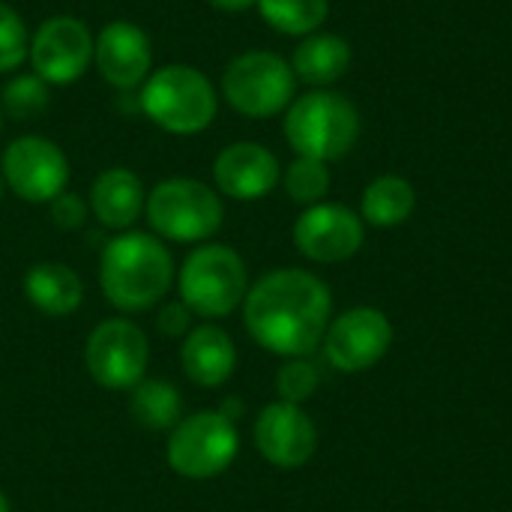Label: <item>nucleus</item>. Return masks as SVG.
Returning a JSON list of instances; mask_svg holds the SVG:
<instances>
[{
    "label": "nucleus",
    "mask_w": 512,
    "mask_h": 512,
    "mask_svg": "<svg viewBox=\"0 0 512 512\" xmlns=\"http://www.w3.org/2000/svg\"><path fill=\"white\" fill-rule=\"evenodd\" d=\"M330 312V288L315 273L297 267H282L261 276L243 300L249 336L264 351L285 360L309 357L324 342Z\"/></svg>",
    "instance_id": "1"
},
{
    "label": "nucleus",
    "mask_w": 512,
    "mask_h": 512,
    "mask_svg": "<svg viewBox=\"0 0 512 512\" xmlns=\"http://www.w3.org/2000/svg\"><path fill=\"white\" fill-rule=\"evenodd\" d=\"M99 285L120 312H147L162 303L174 285V258L156 234L120 231L102 249Z\"/></svg>",
    "instance_id": "2"
},
{
    "label": "nucleus",
    "mask_w": 512,
    "mask_h": 512,
    "mask_svg": "<svg viewBox=\"0 0 512 512\" xmlns=\"http://www.w3.org/2000/svg\"><path fill=\"white\" fill-rule=\"evenodd\" d=\"M138 105L162 132L198 135L213 126L219 114V93L201 69L189 63H168L153 69L141 84Z\"/></svg>",
    "instance_id": "3"
},
{
    "label": "nucleus",
    "mask_w": 512,
    "mask_h": 512,
    "mask_svg": "<svg viewBox=\"0 0 512 512\" xmlns=\"http://www.w3.org/2000/svg\"><path fill=\"white\" fill-rule=\"evenodd\" d=\"M285 138L297 156L318 162L342 159L360 138V111L336 90L303 93L285 111Z\"/></svg>",
    "instance_id": "4"
},
{
    "label": "nucleus",
    "mask_w": 512,
    "mask_h": 512,
    "mask_svg": "<svg viewBox=\"0 0 512 512\" xmlns=\"http://www.w3.org/2000/svg\"><path fill=\"white\" fill-rule=\"evenodd\" d=\"M144 216L159 240L204 243L222 228L225 207L213 186L192 177H168L147 192Z\"/></svg>",
    "instance_id": "5"
},
{
    "label": "nucleus",
    "mask_w": 512,
    "mask_h": 512,
    "mask_svg": "<svg viewBox=\"0 0 512 512\" xmlns=\"http://www.w3.org/2000/svg\"><path fill=\"white\" fill-rule=\"evenodd\" d=\"M180 300L198 318H225L249 294V273L243 258L225 243H204L192 249L177 276Z\"/></svg>",
    "instance_id": "6"
},
{
    "label": "nucleus",
    "mask_w": 512,
    "mask_h": 512,
    "mask_svg": "<svg viewBox=\"0 0 512 512\" xmlns=\"http://www.w3.org/2000/svg\"><path fill=\"white\" fill-rule=\"evenodd\" d=\"M219 90L237 114L267 120L288 111L294 102L297 75L291 63L273 51H243L225 66Z\"/></svg>",
    "instance_id": "7"
},
{
    "label": "nucleus",
    "mask_w": 512,
    "mask_h": 512,
    "mask_svg": "<svg viewBox=\"0 0 512 512\" xmlns=\"http://www.w3.org/2000/svg\"><path fill=\"white\" fill-rule=\"evenodd\" d=\"M240 450V435L225 411H198L183 417L168 438V465L186 480H210L231 468Z\"/></svg>",
    "instance_id": "8"
},
{
    "label": "nucleus",
    "mask_w": 512,
    "mask_h": 512,
    "mask_svg": "<svg viewBox=\"0 0 512 512\" xmlns=\"http://www.w3.org/2000/svg\"><path fill=\"white\" fill-rule=\"evenodd\" d=\"M84 363L99 387L132 390L144 381L150 363V342L135 321L108 318L90 330Z\"/></svg>",
    "instance_id": "9"
},
{
    "label": "nucleus",
    "mask_w": 512,
    "mask_h": 512,
    "mask_svg": "<svg viewBox=\"0 0 512 512\" xmlns=\"http://www.w3.org/2000/svg\"><path fill=\"white\" fill-rule=\"evenodd\" d=\"M3 183L27 204H51L69 186V159L45 135H21L6 144L0 159Z\"/></svg>",
    "instance_id": "10"
},
{
    "label": "nucleus",
    "mask_w": 512,
    "mask_h": 512,
    "mask_svg": "<svg viewBox=\"0 0 512 512\" xmlns=\"http://www.w3.org/2000/svg\"><path fill=\"white\" fill-rule=\"evenodd\" d=\"M96 36L75 15H51L30 36V66L51 84H72L93 66Z\"/></svg>",
    "instance_id": "11"
},
{
    "label": "nucleus",
    "mask_w": 512,
    "mask_h": 512,
    "mask_svg": "<svg viewBox=\"0 0 512 512\" xmlns=\"http://www.w3.org/2000/svg\"><path fill=\"white\" fill-rule=\"evenodd\" d=\"M324 357L336 372L357 375L384 360L393 345V324L381 309L357 306L330 321L324 333Z\"/></svg>",
    "instance_id": "12"
},
{
    "label": "nucleus",
    "mask_w": 512,
    "mask_h": 512,
    "mask_svg": "<svg viewBox=\"0 0 512 512\" xmlns=\"http://www.w3.org/2000/svg\"><path fill=\"white\" fill-rule=\"evenodd\" d=\"M366 240L363 216L345 204H312L294 222V246L318 264H342L360 252Z\"/></svg>",
    "instance_id": "13"
},
{
    "label": "nucleus",
    "mask_w": 512,
    "mask_h": 512,
    "mask_svg": "<svg viewBox=\"0 0 512 512\" xmlns=\"http://www.w3.org/2000/svg\"><path fill=\"white\" fill-rule=\"evenodd\" d=\"M252 435L258 453L282 471L303 468L318 450V429L312 417L300 405L282 399L258 414Z\"/></svg>",
    "instance_id": "14"
},
{
    "label": "nucleus",
    "mask_w": 512,
    "mask_h": 512,
    "mask_svg": "<svg viewBox=\"0 0 512 512\" xmlns=\"http://www.w3.org/2000/svg\"><path fill=\"white\" fill-rule=\"evenodd\" d=\"M93 63L114 90H138L153 72L150 36L132 21H108L96 33Z\"/></svg>",
    "instance_id": "15"
},
{
    "label": "nucleus",
    "mask_w": 512,
    "mask_h": 512,
    "mask_svg": "<svg viewBox=\"0 0 512 512\" xmlns=\"http://www.w3.org/2000/svg\"><path fill=\"white\" fill-rule=\"evenodd\" d=\"M279 180L282 168L276 153L255 141H234L213 162L216 192L234 201H258L270 195L279 186Z\"/></svg>",
    "instance_id": "16"
},
{
    "label": "nucleus",
    "mask_w": 512,
    "mask_h": 512,
    "mask_svg": "<svg viewBox=\"0 0 512 512\" xmlns=\"http://www.w3.org/2000/svg\"><path fill=\"white\" fill-rule=\"evenodd\" d=\"M147 204V192L141 177L132 168H105L90 183L87 207L96 216V222L108 231H129Z\"/></svg>",
    "instance_id": "17"
},
{
    "label": "nucleus",
    "mask_w": 512,
    "mask_h": 512,
    "mask_svg": "<svg viewBox=\"0 0 512 512\" xmlns=\"http://www.w3.org/2000/svg\"><path fill=\"white\" fill-rule=\"evenodd\" d=\"M180 366L186 378L204 390H216L231 381L237 369V348L234 339L216 324H198L183 336Z\"/></svg>",
    "instance_id": "18"
},
{
    "label": "nucleus",
    "mask_w": 512,
    "mask_h": 512,
    "mask_svg": "<svg viewBox=\"0 0 512 512\" xmlns=\"http://www.w3.org/2000/svg\"><path fill=\"white\" fill-rule=\"evenodd\" d=\"M24 294L42 315L66 318L81 306L84 282L72 267L60 261H39L24 273Z\"/></svg>",
    "instance_id": "19"
},
{
    "label": "nucleus",
    "mask_w": 512,
    "mask_h": 512,
    "mask_svg": "<svg viewBox=\"0 0 512 512\" xmlns=\"http://www.w3.org/2000/svg\"><path fill=\"white\" fill-rule=\"evenodd\" d=\"M351 66V45L336 33H309L294 48L291 69L297 81H306L309 87H327L339 81Z\"/></svg>",
    "instance_id": "20"
},
{
    "label": "nucleus",
    "mask_w": 512,
    "mask_h": 512,
    "mask_svg": "<svg viewBox=\"0 0 512 512\" xmlns=\"http://www.w3.org/2000/svg\"><path fill=\"white\" fill-rule=\"evenodd\" d=\"M414 207H417L414 186L396 174H384V177L372 180L360 201L363 222H369L375 228H396V225L408 222Z\"/></svg>",
    "instance_id": "21"
},
{
    "label": "nucleus",
    "mask_w": 512,
    "mask_h": 512,
    "mask_svg": "<svg viewBox=\"0 0 512 512\" xmlns=\"http://www.w3.org/2000/svg\"><path fill=\"white\" fill-rule=\"evenodd\" d=\"M129 414L150 432H168L183 420V396L162 378H144L129 390Z\"/></svg>",
    "instance_id": "22"
},
{
    "label": "nucleus",
    "mask_w": 512,
    "mask_h": 512,
    "mask_svg": "<svg viewBox=\"0 0 512 512\" xmlns=\"http://www.w3.org/2000/svg\"><path fill=\"white\" fill-rule=\"evenodd\" d=\"M261 18L285 36H309L330 15V0H258Z\"/></svg>",
    "instance_id": "23"
},
{
    "label": "nucleus",
    "mask_w": 512,
    "mask_h": 512,
    "mask_svg": "<svg viewBox=\"0 0 512 512\" xmlns=\"http://www.w3.org/2000/svg\"><path fill=\"white\" fill-rule=\"evenodd\" d=\"M48 105H51V90L36 72L15 75L0 93V111L3 117L12 120H39L48 111Z\"/></svg>",
    "instance_id": "24"
},
{
    "label": "nucleus",
    "mask_w": 512,
    "mask_h": 512,
    "mask_svg": "<svg viewBox=\"0 0 512 512\" xmlns=\"http://www.w3.org/2000/svg\"><path fill=\"white\" fill-rule=\"evenodd\" d=\"M282 186H285L288 198L303 207L321 204L324 195L330 192V168H327V162L297 156L288 165V171L282 174Z\"/></svg>",
    "instance_id": "25"
},
{
    "label": "nucleus",
    "mask_w": 512,
    "mask_h": 512,
    "mask_svg": "<svg viewBox=\"0 0 512 512\" xmlns=\"http://www.w3.org/2000/svg\"><path fill=\"white\" fill-rule=\"evenodd\" d=\"M30 54V30L15 6L0 0V75L15 72Z\"/></svg>",
    "instance_id": "26"
},
{
    "label": "nucleus",
    "mask_w": 512,
    "mask_h": 512,
    "mask_svg": "<svg viewBox=\"0 0 512 512\" xmlns=\"http://www.w3.org/2000/svg\"><path fill=\"white\" fill-rule=\"evenodd\" d=\"M318 384H321V375H318L315 363H309V357H291L276 372V393L282 402H291V405L309 402L315 396Z\"/></svg>",
    "instance_id": "27"
},
{
    "label": "nucleus",
    "mask_w": 512,
    "mask_h": 512,
    "mask_svg": "<svg viewBox=\"0 0 512 512\" xmlns=\"http://www.w3.org/2000/svg\"><path fill=\"white\" fill-rule=\"evenodd\" d=\"M90 216V207L81 195L75 192H60L54 201H51V222L60 228V231H78Z\"/></svg>",
    "instance_id": "28"
},
{
    "label": "nucleus",
    "mask_w": 512,
    "mask_h": 512,
    "mask_svg": "<svg viewBox=\"0 0 512 512\" xmlns=\"http://www.w3.org/2000/svg\"><path fill=\"white\" fill-rule=\"evenodd\" d=\"M156 324H159V333L162 336L177 339V336H186L192 330V312H189V306L183 300H171L168 306H162Z\"/></svg>",
    "instance_id": "29"
},
{
    "label": "nucleus",
    "mask_w": 512,
    "mask_h": 512,
    "mask_svg": "<svg viewBox=\"0 0 512 512\" xmlns=\"http://www.w3.org/2000/svg\"><path fill=\"white\" fill-rule=\"evenodd\" d=\"M213 9H222V12H246V9H252L258 0H207Z\"/></svg>",
    "instance_id": "30"
},
{
    "label": "nucleus",
    "mask_w": 512,
    "mask_h": 512,
    "mask_svg": "<svg viewBox=\"0 0 512 512\" xmlns=\"http://www.w3.org/2000/svg\"><path fill=\"white\" fill-rule=\"evenodd\" d=\"M0 512H9V498L3 495V489H0Z\"/></svg>",
    "instance_id": "31"
},
{
    "label": "nucleus",
    "mask_w": 512,
    "mask_h": 512,
    "mask_svg": "<svg viewBox=\"0 0 512 512\" xmlns=\"http://www.w3.org/2000/svg\"><path fill=\"white\" fill-rule=\"evenodd\" d=\"M3 192H6V183H3V174H0V201H3Z\"/></svg>",
    "instance_id": "32"
},
{
    "label": "nucleus",
    "mask_w": 512,
    "mask_h": 512,
    "mask_svg": "<svg viewBox=\"0 0 512 512\" xmlns=\"http://www.w3.org/2000/svg\"><path fill=\"white\" fill-rule=\"evenodd\" d=\"M0 135H3V111H0Z\"/></svg>",
    "instance_id": "33"
}]
</instances>
